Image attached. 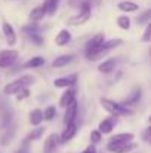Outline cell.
<instances>
[{
	"instance_id": "obj_27",
	"label": "cell",
	"mask_w": 151,
	"mask_h": 153,
	"mask_svg": "<svg viewBox=\"0 0 151 153\" xmlns=\"http://www.w3.org/2000/svg\"><path fill=\"white\" fill-rule=\"evenodd\" d=\"M101 137H102V134H101L98 129H94V131L91 132V141H92V146H94V144H96V143H99Z\"/></svg>"
},
{
	"instance_id": "obj_30",
	"label": "cell",
	"mask_w": 151,
	"mask_h": 153,
	"mask_svg": "<svg viewBox=\"0 0 151 153\" xmlns=\"http://www.w3.org/2000/svg\"><path fill=\"white\" fill-rule=\"evenodd\" d=\"M30 40H31V42H34L36 45H42V43H43V37H42L40 34H37V33L30 34Z\"/></svg>"
},
{
	"instance_id": "obj_31",
	"label": "cell",
	"mask_w": 151,
	"mask_h": 153,
	"mask_svg": "<svg viewBox=\"0 0 151 153\" xmlns=\"http://www.w3.org/2000/svg\"><path fill=\"white\" fill-rule=\"evenodd\" d=\"M28 89H21L19 92H16V97H18V101H21V100H24L25 97H28Z\"/></svg>"
},
{
	"instance_id": "obj_11",
	"label": "cell",
	"mask_w": 151,
	"mask_h": 153,
	"mask_svg": "<svg viewBox=\"0 0 151 153\" xmlns=\"http://www.w3.org/2000/svg\"><path fill=\"white\" fill-rule=\"evenodd\" d=\"M108 152H113V153H129L132 150L136 149V144L135 143H127V144H117V146H107Z\"/></svg>"
},
{
	"instance_id": "obj_5",
	"label": "cell",
	"mask_w": 151,
	"mask_h": 153,
	"mask_svg": "<svg viewBox=\"0 0 151 153\" xmlns=\"http://www.w3.org/2000/svg\"><path fill=\"white\" fill-rule=\"evenodd\" d=\"M77 110H79L77 100H74L71 104H68L65 107V113H64V123H65V126L70 125V123H74V119L77 116Z\"/></svg>"
},
{
	"instance_id": "obj_34",
	"label": "cell",
	"mask_w": 151,
	"mask_h": 153,
	"mask_svg": "<svg viewBox=\"0 0 151 153\" xmlns=\"http://www.w3.org/2000/svg\"><path fill=\"white\" fill-rule=\"evenodd\" d=\"M16 153H27V147H22L21 150H18Z\"/></svg>"
},
{
	"instance_id": "obj_3",
	"label": "cell",
	"mask_w": 151,
	"mask_h": 153,
	"mask_svg": "<svg viewBox=\"0 0 151 153\" xmlns=\"http://www.w3.org/2000/svg\"><path fill=\"white\" fill-rule=\"evenodd\" d=\"M89 18H91V3L86 0V1H83V4L80 7V13L76 16H71L68 19V24L70 25H80V24H85Z\"/></svg>"
},
{
	"instance_id": "obj_9",
	"label": "cell",
	"mask_w": 151,
	"mask_h": 153,
	"mask_svg": "<svg viewBox=\"0 0 151 153\" xmlns=\"http://www.w3.org/2000/svg\"><path fill=\"white\" fill-rule=\"evenodd\" d=\"M76 82H77V74H70V76H65V77L55 79L53 85L56 88H70V86H74Z\"/></svg>"
},
{
	"instance_id": "obj_14",
	"label": "cell",
	"mask_w": 151,
	"mask_h": 153,
	"mask_svg": "<svg viewBox=\"0 0 151 153\" xmlns=\"http://www.w3.org/2000/svg\"><path fill=\"white\" fill-rule=\"evenodd\" d=\"M74 100H76V91H74L73 88H68V89L62 94V97H61V100H59V105L65 108L68 104H71Z\"/></svg>"
},
{
	"instance_id": "obj_20",
	"label": "cell",
	"mask_w": 151,
	"mask_h": 153,
	"mask_svg": "<svg viewBox=\"0 0 151 153\" xmlns=\"http://www.w3.org/2000/svg\"><path fill=\"white\" fill-rule=\"evenodd\" d=\"M45 15H46L45 7H43V6H37V7H34V9L30 12V19L34 21V22H37V21H40Z\"/></svg>"
},
{
	"instance_id": "obj_12",
	"label": "cell",
	"mask_w": 151,
	"mask_h": 153,
	"mask_svg": "<svg viewBox=\"0 0 151 153\" xmlns=\"http://www.w3.org/2000/svg\"><path fill=\"white\" fill-rule=\"evenodd\" d=\"M76 132H77V126H76V123H70V125H67L65 129H64V132H62L61 137H59V143H67V141H70V140L76 135Z\"/></svg>"
},
{
	"instance_id": "obj_32",
	"label": "cell",
	"mask_w": 151,
	"mask_h": 153,
	"mask_svg": "<svg viewBox=\"0 0 151 153\" xmlns=\"http://www.w3.org/2000/svg\"><path fill=\"white\" fill-rule=\"evenodd\" d=\"M150 131H151L150 128H147V129L142 132V140H144L145 143H148V141H150Z\"/></svg>"
},
{
	"instance_id": "obj_16",
	"label": "cell",
	"mask_w": 151,
	"mask_h": 153,
	"mask_svg": "<svg viewBox=\"0 0 151 153\" xmlns=\"http://www.w3.org/2000/svg\"><path fill=\"white\" fill-rule=\"evenodd\" d=\"M70 40H71V33L68 30H61L55 37V43L58 46H65L70 43Z\"/></svg>"
},
{
	"instance_id": "obj_21",
	"label": "cell",
	"mask_w": 151,
	"mask_h": 153,
	"mask_svg": "<svg viewBox=\"0 0 151 153\" xmlns=\"http://www.w3.org/2000/svg\"><path fill=\"white\" fill-rule=\"evenodd\" d=\"M58 1L59 0H45L43 1V7H45V12L48 13V15H53L55 12H56V9H58Z\"/></svg>"
},
{
	"instance_id": "obj_15",
	"label": "cell",
	"mask_w": 151,
	"mask_h": 153,
	"mask_svg": "<svg viewBox=\"0 0 151 153\" xmlns=\"http://www.w3.org/2000/svg\"><path fill=\"white\" fill-rule=\"evenodd\" d=\"M116 64H117L116 58H108V59H105L104 62H101L98 65V70L101 73H104V74H108V73H111L116 68Z\"/></svg>"
},
{
	"instance_id": "obj_19",
	"label": "cell",
	"mask_w": 151,
	"mask_h": 153,
	"mask_svg": "<svg viewBox=\"0 0 151 153\" xmlns=\"http://www.w3.org/2000/svg\"><path fill=\"white\" fill-rule=\"evenodd\" d=\"M117 7L123 12H135L138 10V4L133 3V1H129V0H122L117 3Z\"/></svg>"
},
{
	"instance_id": "obj_29",
	"label": "cell",
	"mask_w": 151,
	"mask_h": 153,
	"mask_svg": "<svg viewBox=\"0 0 151 153\" xmlns=\"http://www.w3.org/2000/svg\"><path fill=\"white\" fill-rule=\"evenodd\" d=\"M150 13H151V10H145V12L142 13V16H138V18H136V22H138V24L147 22V21L150 19Z\"/></svg>"
},
{
	"instance_id": "obj_33",
	"label": "cell",
	"mask_w": 151,
	"mask_h": 153,
	"mask_svg": "<svg viewBox=\"0 0 151 153\" xmlns=\"http://www.w3.org/2000/svg\"><path fill=\"white\" fill-rule=\"evenodd\" d=\"M80 153H96V149H95V146H89V147H86L83 152H80Z\"/></svg>"
},
{
	"instance_id": "obj_7",
	"label": "cell",
	"mask_w": 151,
	"mask_h": 153,
	"mask_svg": "<svg viewBox=\"0 0 151 153\" xmlns=\"http://www.w3.org/2000/svg\"><path fill=\"white\" fill-rule=\"evenodd\" d=\"M116 123H117L116 117H114V116H108V117L102 119V120L99 122L98 131H99L101 134H110V132H111V131L114 129Z\"/></svg>"
},
{
	"instance_id": "obj_24",
	"label": "cell",
	"mask_w": 151,
	"mask_h": 153,
	"mask_svg": "<svg viewBox=\"0 0 151 153\" xmlns=\"http://www.w3.org/2000/svg\"><path fill=\"white\" fill-rule=\"evenodd\" d=\"M141 95H142V91H141V88H136L127 98H126V102L127 104H132V102H136L139 98H141Z\"/></svg>"
},
{
	"instance_id": "obj_2",
	"label": "cell",
	"mask_w": 151,
	"mask_h": 153,
	"mask_svg": "<svg viewBox=\"0 0 151 153\" xmlns=\"http://www.w3.org/2000/svg\"><path fill=\"white\" fill-rule=\"evenodd\" d=\"M101 105L114 117L117 116H126V114H132V110L126 108L123 104H119V102L113 101V100H108V98H101L99 100Z\"/></svg>"
},
{
	"instance_id": "obj_8",
	"label": "cell",
	"mask_w": 151,
	"mask_h": 153,
	"mask_svg": "<svg viewBox=\"0 0 151 153\" xmlns=\"http://www.w3.org/2000/svg\"><path fill=\"white\" fill-rule=\"evenodd\" d=\"M1 28H3V33H4L6 42H7L10 46H13V45L16 43V33H15L13 27H12V25H10L7 21H3V24H1Z\"/></svg>"
},
{
	"instance_id": "obj_4",
	"label": "cell",
	"mask_w": 151,
	"mask_h": 153,
	"mask_svg": "<svg viewBox=\"0 0 151 153\" xmlns=\"http://www.w3.org/2000/svg\"><path fill=\"white\" fill-rule=\"evenodd\" d=\"M18 58V52L15 49H4L0 51V68H7L10 67Z\"/></svg>"
},
{
	"instance_id": "obj_17",
	"label": "cell",
	"mask_w": 151,
	"mask_h": 153,
	"mask_svg": "<svg viewBox=\"0 0 151 153\" xmlns=\"http://www.w3.org/2000/svg\"><path fill=\"white\" fill-rule=\"evenodd\" d=\"M74 59H76V55H61V56L53 59L52 65L53 67H65V65L71 64Z\"/></svg>"
},
{
	"instance_id": "obj_28",
	"label": "cell",
	"mask_w": 151,
	"mask_h": 153,
	"mask_svg": "<svg viewBox=\"0 0 151 153\" xmlns=\"http://www.w3.org/2000/svg\"><path fill=\"white\" fill-rule=\"evenodd\" d=\"M151 40V24L148 22L147 24V27H145V31H144V36H142V42H145V43H148Z\"/></svg>"
},
{
	"instance_id": "obj_25",
	"label": "cell",
	"mask_w": 151,
	"mask_h": 153,
	"mask_svg": "<svg viewBox=\"0 0 151 153\" xmlns=\"http://www.w3.org/2000/svg\"><path fill=\"white\" fill-rule=\"evenodd\" d=\"M55 114H56V108H55L53 105H49V107L45 110V113H43V119H45V120H52V119L55 117Z\"/></svg>"
},
{
	"instance_id": "obj_13",
	"label": "cell",
	"mask_w": 151,
	"mask_h": 153,
	"mask_svg": "<svg viewBox=\"0 0 151 153\" xmlns=\"http://www.w3.org/2000/svg\"><path fill=\"white\" fill-rule=\"evenodd\" d=\"M58 144H59V137H58L56 134H50L49 137L46 138V141H45L43 152L45 153H52L55 149H56Z\"/></svg>"
},
{
	"instance_id": "obj_22",
	"label": "cell",
	"mask_w": 151,
	"mask_h": 153,
	"mask_svg": "<svg viewBox=\"0 0 151 153\" xmlns=\"http://www.w3.org/2000/svg\"><path fill=\"white\" fill-rule=\"evenodd\" d=\"M43 64H45V58H42V56H34V58H30V59L24 64V67H25V68H36V67L43 65Z\"/></svg>"
},
{
	"instance_id": "obj_10",
	"label": "cell",
	"mask_w": 151,
	"mask_h": 153,
	"mask_svg": "<svg viewBox=\"0 0 151 153\" xmlns=\"http://www.w3.org/2000/svg\"><path fill=\"white\" fill-rule=\"evenodd\" d=\"M105 42V36L102 34V33H98V34H95L89 42H88V45H86V53H89V52H94L96 51L98 48H99L101 45Z\"/></svg>"
},
{
	"instance_id": "obj_18",
	"label": "cell",
	"mask_w": 151,
	"mask_h": 153,
	"mask_svg": "<svg viewBox=\"0 0 151 153\" xmlns=\"http://www.w3.org/2000/svg\"><path fill=\"white\" fill-rule=\"evenodd\" d=\"M28 119H30V123L33 126H39L42 123V120H43V111L40 108H34V110H31Z\"/></svg>"
},
{
	"instance_id": "obj_23",
	"label": "cell",
	"mask_w": 151,
	"mask_h": 153,
	"mask_svg": "<svg viewBox=\"0 0 151 153\" xmlns=\"http://www.w3.org/2000/svg\"><path fill=\"white\" fill-rule=\"evenodd\" d=\"M117 24H119V27H120L122 30H129V28H130V19H129V16H126V15L119 16V18H117Z\"/></svg>"
},
{
	"instance_id": "obj_26",
	"label": "cell",
	"mask_w": 151,
	"mask_h": 153,
	"mask_svg": "<svg viewBox=\"0 0 151 153\" xmlns=\"http://www.w3.org/2000/svg\"><path fill=\"white\" fill-rule=\"evenodd\" d=\"M45 132V128H37V129H34V131H31L30 132V135H28V140L30 141H33V140H37V138H40L42 137V134Z\"/></svg>"
},
{
	"instance_id": "obj_1",
	"label": "cell",
	"mask_w": 151,
	"mask_h": 153,
	"mask_svg": "<svg viewBox=\"0 0 151 153\" xmlns=\"http://www.w3.org/2000/svg\"><path fill=\"white\" fill-rule=\"evenodd\" d=\"M33 82H34V79H33L31 76H28V74H24V76H21V77L15 79L13 82L7 83V85L4 86L3 92H4L6 95L16 94V92H19L21 89H27V86H30Z\"/></svg>"
},
{
	"instance_id": "obj_6",
	"label": "cell",
	"mask_w": 151,
	"mask_h": 153,
	"mask_svg": "<svg viewBox=\"0 0 151 153\" xmlns=\"http://www.w3.org/2000/svg\"><path fill=\"white\" fill-rule=\"evenodd\" d=\"M133 140V134L130 132H123V134H116L110 138L108 144L110 146H117V144H127V143H132Z\"/></svg>"
}]
</instances>
